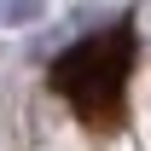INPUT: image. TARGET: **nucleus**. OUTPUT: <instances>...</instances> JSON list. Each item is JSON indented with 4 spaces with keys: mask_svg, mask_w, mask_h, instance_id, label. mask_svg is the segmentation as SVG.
<instances>
[{
    "mask_svg": "<svg viewBox=\"0 0 151 151\" xmlns=\"http://www.w3.org/2000/svg\"><path fill=\"white\" fill-rule=\"evenodd\" d=\"M139 64V23L134 12H116L105 29H87L58 58H47V93H58L87 134H122L128 122V87Z\"/></svg>",
    "mask_w": 151,
    "mask_h": 151,
    "instance_id": "obj_1",
    "label": "nucleus"
},
{
    "mask_svg": "<svg viewBox=\"0 0 151 151\" xmlns=\"http://www.w3.org/2000/svg\"><path fill=\"white\" fill-rule=\"evenodd\" d=\"M47 18V0H0V29H29Z\"/></svg>",
    "mask_w": 151,
    "mask_h": 151,
    "instance_id": "obj_2",
    "label": "nucleus"
}]
</instances>
